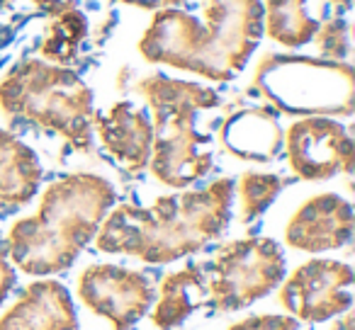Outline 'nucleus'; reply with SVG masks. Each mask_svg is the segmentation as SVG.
<instances>
[{"label": "nucleus", "mask_w": 355, "mask_h": 330, "mask_svg": "<svg viewBox=\"0 0 355 330\" xmlns=\"http://www.w3.org/2000/svg\"><path fill=\"white\" fill-rule=\"evenodd\" d=\"M219 143L239 161L268 163L282 148V129L268 109L248 107L234 112L219 127Z\"/></svg>", "instance_id": "obj_14"}, {"label": "nucleus", "mask_w": 355, "mask_h": 330, "mask_svg": "<svg viewBox=\"0 0 355 330\" xmlns=\"http://www.w3.org/2000/svg\"><path fill=\"white\" fill-rule=\"evenodd\" d=\"M253 90L295 117H350L355 109V71L348 61L268 54L253 73Z\"/></svg>", "instance_id": "obj_6"}, {"label": "nucleus", "mask_w": 355, "mask_h": 330, "mask_svg": "<svg viewBox=\"0 0 355 330\" xmlns=\"http://www.w3.org/2000/svg\"><path fill=\"white\" fill-rule=\"evenodd\" d=\"M17 277H15V267L10 265V257H8V246L6 238L0 233V304L8 299V294L15 286Z\"/></svg>", "instance_id": "obj_22"}, {"label": "nucleus", "mask_w": 355, "mask_h": 330, "mask_svg": "<svg viewBox=\"0 0 355 330\" xmlns=\"http://www.w3.org/2000/svg\"><path fill=\"white\" fill-rule=\"evenodd\" d=\"M285 187V180L272 173H243L239 183H234V192H239L241 223H251L277 199Z\"/></svg>", "instance_id": "obj_19"}, {"label": "nucleus", "mask_w": 355, "mask_h": 330, "mask_svg": "<svg viewBox=\"0 0 355 330\" xmlns=\"http://www.w3.org/2000/svg\"><path fill=\"white\" fill-rule=\"evenodd\" d=\"M353 204L336 192L309 197L287 221L285 241L302 253H326L348 246L353 238Z\"/></svg>", "instance_id": "obj_11"}, {"label": "nucleus", "mask_w": 355, "mask_h": 330, "mask_svg": "<svg viewBox=\"0 0 355 330\" xmlns=\"http://www.w3.org/2000/svg\"><path fill=\"white\" fill-rule=\"evenodd\" d=\"M261 37L263 0H202V20L175 8L153 12L139 54L148 64L227 83L248 64Z\"/></svg>", "instance_id": "obj_2"}, {"label": "nucleus", "mask_w": 355, "mask_h": 330, "mask_svg": "<svg viewBox=\"0 0 355 330\" xmlns=\"http://www.w3.org/2000/svg\"><path fill=\"white\" fill-rule=\"evenodd\" d=\"M207 306L232 313L253 306L285 279V253L272 238H241L224 243L205 267Z\"/></svg>", "instance_id": "obj_7"}, {"label": "nucleus", "mask_w": 355, "mask_h": 330, "mask_svg": "<svg viewBox=\"0 0 355 330\" xmlns=\"http://www.w3.org/2000/svg\"><path fill=\"white\" fill-rule=\"evenodd\" d=\"M0 330H78V313L61 282L40 279L0 315Z\"/></svg>", "instance_id": "obj_13"}, {"label": "nucleus", "mask_w": 355, "mask_h": 330, "mask_svg": "<svg viewBox=\"0 0 355 330\" xmlns=\"http://www.w3.org/2000/svg\"><path fill=\"white\" fill-rule=\"evenodd\" d=\"M93 131H98L103 148L129 175L148 168L153 146V127L144 109L134 102H114L105 114L93 117Z\"/></svg>", "instance_id": "obj_12"}, {"label": "nucleus", "mask_w": 355, "mask_h": 330, "mask_svg": "<svg viewBox=\"0 0 355 330\" xmlns=\"http://www.w3.org/2000/svg\"><path fill=\"white\" fill-rule=\"evenodd\" d=\"M137 90L153 114L148 170L166 187L188 190L214 165L207 136L198 131V117L205 109L219 107V95L200 83L163 73L141 78Z\"/></svg>", "instance_id": "obj_4"}, {"label": "nucleus", "mask_w": 355, "mask_h": 330, "mask_svg": "<svg viewBox=\"0 0 355 330\" xmlns=\"http://www.w3.org/2000/svg\"><path fill=\"white\" fill-rule=\"evenodd\" d=\"M85 32H88V20H85V15L78 10L76 3L59 10L54 15V20L46 25L44 42L40 46L44 61L56 66L71 64L78 56L80 42L85 39Z\"/></svg>", "instance_id": "obj_18"}, {"label": "nucleus", "mask_w": 355, "mask_h": 330, "mask_svg": "<svg viewBox=\"0 0 355 330\" xmlns=\"http://www.w3.org/2000/svg\"><path fill=\"white\" fill-rule=\"evenodd\" d=\"M353 267L338 260H309L280 282L277 301L302 323H326L353 306Z\"/></svg>", "instance_id": "obj_8"}, {"label": "nucleus", "mask_w": 355, "mask_h": 330, "mask_svg": "<svg viewBox=\"0 0 355 330\" xmlns=\"http://www.w3.org/2000/svg\"><path fill=\"white\" fill-rule=\"evenodd\" d=\"M331 3H334L336 8H340V10H348L350 3H353V0H331Z\"/></svg>", "instance_id": "obj_25"}, {"label": "nucleus", "mask_w": 355, "mask_h": 330, "mask_svg": "<svg viewBox=\"0 0 355 330\" xmlns=\"http://www.w3.org/2000/svg\"><path fill=\"white\" fill-rule=\"evenodd\" d=\"M316 49L321 59L329 61H345L350 54V25L340 17L329 22H321L319 32L314 35Z\"/></svg>", "instance_id": "obj_20"}, {"label": "nucleus", "mask_w": 355, "mask_h": 330, "mask_svg": "<svg viewBox=\"0 0 355 330\" xmlns=\"http://www.w3.org/2000/svg\"><path fill=\"white\" fill-rule=\"evenodd\" d=\"M290 170L300 180L321 183L338 173L350 175L355 165V143L348 129L331 117H302L282 136Z\"/></svg>", "instance_id": "obj_9"}, {"label": "nucleus", "mask_w": 355, "mask_h": 330, "mask_svg": "<svg viewBox=\"0 0 355 330\" xmlns=\"http://www.w3.org/2000/svg\"><path fill=\"white\" fill-rule=\"evenodd\" d=\"M300 320L295 315H277V313H266V315H251L243 318L239 323L229 325V330H297Z\"/></svg>", "instance_id": "obj_21"}, {"label": "nucleus", "mask_w": 355, "mask_h": 330, "mask_svg": "<svg viewBox=\"0 0 355 330\" xmlns=\"http://www.w3.org/2000/svg\"><path fill=\"white\" fill-rule=\"evenodd\" d=\"M0 109L56 134L76 151H93V90L66 66L42 59L12 66L0 80Z\"/></svg>", "instance_id": "obj_5"}, {"label": "nucleus", "mask_w": 355, "mask_h": 330, "mask_svg": "<svg viewBox=\"0 0 355 330\" xmlns=\"http://www.w3.org/2000/svg\"><path fill=\"white\" fill-rule=\"evenodd\" d=\"M78 296L114 330H129L153 306V284L139 270L119 265H90L78 277Z\"/></svg>", "instance_id": "obj_10"}, {"label": "nucleus", "mask_w": 355, "mask_h": 330, "mask_svg": "<svg viewBox=\"0 0 355 330\" xmlns=\"http://www.w3.org/2000/svg\"><path fill=\"white\" fill-rule=\"evenodd\" d=\"M8 3H12V0H0V6H8Z\"/></svg>", "instance_id": "obj_26"}, {"label": "nucleus", "mask_w": 355, "mask_h": 330, "mask_svg": "<svg viewBox=\"0 0 355 330\" xmlns=\"http://www.w3.org/2000/svg\"><path fill=\"white\" fill-rule=\"evenodd\" d=\"M329 330H355V315L350 311H345V315L336 325H331Z\"/></svg>", "instance_id": "obj_24"}, {"label": "nucleus", "mask_w": 355, "mask_h": 330, "mask_svg": "<svg viewBox=\"0 0 355 330\" xmlns=\"http://www.w3.org/2000/svg\"><path fill=\"white\" fill-rule=\"evenodd\" d=\"M117 202V190L95 173L54 180L32 217L17 219L6 238L8 257L32 277L64 272L78 260Z\"/></svg>", "instance_id": "obj_3"}, {"label": "nucleus", "mask_w": 355, "mask_h": 330, "mask_svg": "<svg viewBox=\"0 0 355 330\" xmlns=\"http://www.w3.org/2000/svg\"><path fill=\"white\" fill-rule=\"evenodd\" d=\"M37 8H42L44 12H49V15H56L59 10H64L66 6H71V3H76V0H32Z\"/></svg>", "instance_id": "obj_23"}, {"label": "nucleus", "mask_w": 355, "mask_h": 330, "mask_svg": "<svg viewBox=\"0 0 355 330\" xmlns=\"http://www.w3.org/2000/svg\"><path fill=\"white\" fill-rule=\"evenodd\" d=\"M232 204V178H219L202 190L163 194L151 207L119 204L103 219L95 246L146 265H171L217 241L229 226Z\"/></svg>", "instance_id": "obj_1"}, {"label": "nucleus", "mask_w": 355, "mask_h": 330, "mask_svg": "<svg viewBox=\"0 0 355 330\" xmlns=\"http://www.w3.org/2000/svg\"><path fill=\"white\" fill-rule=\"evenodd\" d=\"M324 10L326 0H266L263 32L277 44L297 49L314 39Z\"/></svg>", "instance_id": "obj_16"}, {"label": "nucleus", "mask_w": 355, "mask_h": 330, "mask_svg": "<svg viewBox=\"0 0 355 330\" xmlns=\"http://www.w3.org/2000/svg\"><path fill=\"white\" fill-rule=\"evenodd\" d=\"M44 170L37 153L15 134L0 129V209L15 212L40 192Z\"/></svg>", "instance_id": "obj_15"}, {"label": "nucleus", "mask_w": 355, "mask_h": 330, "mask_svg": "<svg viewBox=\"0 0 355 330\" xmlns=\"http://www.w3.org/2000/svg\"><path fill=\"white\" fill-rule=\"evenodd\" d=\"M207 275L205 267L188 265L163 277L158 301L153 306L151 320L158 330H173L188 320V315L198 309L200 296L205 294Z\"/></svg>", "instance_id": "obj_17"}]
</instances>
